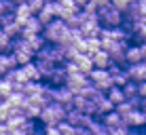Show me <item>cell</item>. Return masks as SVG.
<instances>
[{"label": "cell", "instance_id": "obj_1", "mask_svg": "<svg viewBox=\"0 0 146 135\" xmlns=\"http://www.w3.org/2000/svg\"><path fill=\"white\" fill-rule=\"evenodd\" d=\"M70 32L72 30L68 28V23L64 21V19H53L51 23H47V26L42 28V36H44V40L47 42H51V44H64V42H68L70 40Z\"/></svg>", "mask_w": 146, "mask_h": 135}, {"label": "cell", "instance_id": "obj_2", "mask_svg": "<svg viewBox=\"0 0 146 135\" xmlns=\"http://www.w3.org/2000/svg\"><path fill=\"white\" fill-rule=\"evenodd\" d=\"M66 112H68V108H66V106H62V103L53 101V103H49L47 108H42V110H40L38 121H40V124H42V127L59 124V122H64V121H66Z\"/></svg>", "mask_w": 146, "mask_h": 135}, {"label": "cell", "instance_id": "obj_3", "mask_svg": "<svg viewBox=\"0 0 146 135\" xmlns=\"http://www.w3.org/2000/svg\"><path fill=\"white\" fill-rule=\"evenodd\" d=\"M98 21L102 28H119L125 23V15L123 11H119L112 2L106 4V7L98 9Z\"/></svg>", "mask_w": 146, "mask_h": 135}, {"label": "cell", "instance_id": "obj_4", "mask_svg": "<svg viewBox=\"0 0 146 135\" xmlns=\"http://www.w3.org/2000/svg\"><path fill=\"white\" fill-rule=\"evenodd\" d=\"M15 57V61H17V66H26V63L34 61V57H36V51H34L32 47L28 44L26 38H15L11 42V51H9Z\"/></svg>", "mask_w": 146, "mask_h": 135}, {"label": "cell", "instance_id": "obj_5", "mask_svg": "<svg viewBox=\"0 0 146 135\" xmlns=\"http://www.w3.org/2000/svg\"><path fill=\"white\" fill-rule=\"evenodd\" d=\"M87 76H89V82H91L93 87L98 89V91H102V93H106L108 89L114 87L110 72H108V70H104V68H93L91 72L87 74Z\"/></svg>", "mask_w": 146, "mask_h": 135}, {"label": "cell", "instance_id": "obj_6", "mask_svg": "<svg viewBox=\"0 0 146 135\" xmlns=\"http://www.w3.org/2000/svg\"><path fill=\"white\" fill-rule=\"evenodd\" d=\"M146 59V44H135L131 42L125 51V61L127 66H133V63H142Z\"/></svg>", "mask_w": 146, "mask_h": 135}, {"label": "cell", "instance_id": "obj_7", "mask_svg": "<svg viewBox=\"0 0 146 135\" xmlns=\"http://www.w3.org/2000/svg\"><path fill=\"white\" fill-rule=\"evenodd\" d=\"M89 84V76L83 72H74V74H68V80H66V87L72 91L74 95H78L80 91H83L85 87Z\"/></svg>", "mask_w": 146, "mask_h": 135}, {"label": "cell", "instance_id": "obj_8", "mask_svg": "<svg viewBox=\"0 0 146 135\" xmlns=\"http://www.w3.org/2000/svg\"><path fill=\"white\" fill-rule=\"evenodd\" d=\"M66 80H68V72H66V68H64V63L55 66L51 72L44 76V82L51 84V87H62V84H66Z\"/></svg>", "mask_w": 146, "mask_h": 135}, {"label": "cell", "instance_id": "obj_9", "mask_svg": "<svg viewBox=\"0 0 146 135\" xmlns=\"http://www.w3.org/2000/svg\"><path fill=\"white\" fill-rule=\"evenodd\" d=\"M93 103H95V116H104V114H108V112H112L114 110V103L110 101V99L106 97V93H95L93 95Z\"/></svg>", "mask_w": 146, "mask_h": 135}, {"label": "cell", "instance_id": "obj_10", "mask_svg": "<svg viewBox=\"0 0 146 135\" xmlns=\"http://www.w3.org/2000/svg\"><path fill=\"white\" fill-rule=\"evenodd\" d=\"M89 121H91V116H87L85 112H80V110H76V108H70L66 112V122L72 124V127H76V129L87 127Z\"/></svg>", "mask_w": 146, "mask_h": 135}, {"label": "cell", "instance_id": "obj_11", "mask_svg": "<svg viewBox=\"0 0 146 135\" xmlns=\"http://www.w3.org/2000/svg\"><path fill=\"white\" fill-rule=\"evenodd\" d=\"M55 11H57L59 19H68L74 13H78L80 9L74 4V0H55Z\"/></svg>", "mask_w": 146, "mask_h": 135}, {"label": "cell", "instance_id": "obj_12", "mask_svg": "<svg viewBox=\"0 0 146 135\" xmlns=\"http://www.w3.org/2000/svg\"><path fill=\"white\" fill-rule=\"evenodd\" d=\"M125 127L129 129H144L146 127V112H142L140 108H135L131 114H127V116L123 118Z\"/></svg>", "mask_w": 146, "mask_h": 135}, {"label": "cell", "instance_id": "obj_13", "mask_svg": "<svg viewBox=\"0 0 146 135\" xmlns=\"http://www.w3.org/2000/svg\"><path fill=\"white\" fill-rule=\"evenodd\" d=\"M72 108L85 112L87 116H95V103H93V99L85 97V95H74V106Z\"/></svg>", "mask_w": 146, "mask_h": 135}, {"label": "cell", "instance_id": "obj_14", "mask_svg": "<svg viewBox=\"0 0 146 135\" xmlns=\"http://www.w3.org/2000/svg\"><path fill=\"white\" fill-rule=\"evenodd\" d=\"M125 70H127L129 74V80L133 82H144L146 80V63H133V66H125Z\"/></svg>", "mask_w": 146, "mask_h": 135}, {"label": "cell", "instance_id": "obj_15", "mask_svg": "<svg viewBox=\"0 0 146 135\" xmlns=\"http://www.w3.org/2000/svg\"><path fill=\"white\" fill-rule=\"evenodd\" d=\"M100 121L104 122V127L108 129H119V127H123V116H121V114L117 112V110H112V112H108V114H104V116H100Z\"/></svg>", "mask_w": 146, "mask_h": 135}, {"label": "cell", "instance_id": "obj_16", "mask_svg": "<svg viewBox=\"0 0 146 135\" xmlns=\"http://www.w3.org/2000/svg\"><path fill=\"white\" fill-rule=\"evenodd\" d=\"M38 21L42 23V26H47V23H51L53 19H57V11H55V2H49L47 0V4L42 7V11H40L38 15Z\"/></svg>", "mask_w": 146, "mask_h": 135}, {"label": "cell", "instance_id": "obj_17", "mask_svg": "<svg viewBox=\"0 0 146 135\" xmlns=\"http://www.w3.org/2000/svg\"><path fill=\"white\" fill-rule=\"evenodd\" d=\"M72 61L76 63V68H78L83 74H89V72L93 70V59H91V55H87V53H78Z\"/></svg>", "mask_w": 146, "mask_h": 135}, {"label": "cell", "instance_id": "obj_18", "mask_svg": "<svg viewBox=\"0 0 146 135\" xmlns=\"http://www.w3.org/2000/svg\"><path fill=\"white\" fill-rule=\"evenodd\" d=\"M91 59H93V68H104V70H108L110 66H112V59H110V55L104 51V49H100L98 53H93Z\"/></svg>", "mask_w": 146, "mask_h": 135}, {"label": "cell", "instance_id": "obj_19", "mask_svg": "<svg viewBox=\"0 0 146 135\" xmlns=\"http://www.w3.org/2000/svg\"><path fill=\"white\" fill-rule=\"evenodd\" d=\"M42 23L38 21V17L34 15V17H30L26 23H23V32H21V36H28V34H40L42 32Z\"/></svg>", "mask_w": 146, "mask_h": 135}, {"label": "cell", "instance_id": "obj_20", "mask_svg": "<svg viewBox=\"0 0 146 135\" xmlns=\"http://www.w3.org/2000/svg\"><path fill=\"white\" fill-rule=\"evenodd\" d=\"M30 17H34V13L30 11V7H28V2H23V4H17V7H15V19H17L19 23H26Z\"/></svg>", "mask_w": 146, "mask_h": 135}, {"label": "cell", "instance_id": "obj_21", "mask_svg": "<svg viewBox=\"0 0 146 135\" xmlns=\"http://www.w3.org/2000/svg\"><path fill=\"white\" fill-rule=\"evenodd\" d=\"M34 63L38 66V70H40V74H42V80H44V76H47L49 72L55 68V66H59V63H55V61H51V59H44V57H34Z\"/></svg>", "mask_w": 146, "mask_h": 135}, {"label": "cell", "instance_id": "obj_22", "mask_svg": "<svg viewBox=\"0 0 146 135\" xmlns=\"http://www.w3.org/2000/svg\"><path fill=\"white\" fill-rule=\"evenodd\" d=\"M106 97L114 103V106H119V103H123L125 99H127V97H125V93H123V87H117V84L106 91Z\"/></svg>", "mask_w": 146, "mask_h": 135}, {"label": "cell", "instance_id": "obj_23", "mask_svg": "<svg viewBox=\"0 0 146 135\" xmlns=\"http://www.w3.org/2000/svg\"><path fill=\"white\" fill-rule=\"evenodd\" d=\"M21 38H26L28 44H30V47H32L36 53L44 47V44H47V40H44V36H42V32H40V34H28V36H21Z\"/></svg>", "mask_w": 146, "mask_h": 135}, {"label": "cell", "instance_id": "obj_24", "mask_svg": "<svg viewBox=\"0 0 146 135\" xmlns=\"http://www.w3.org/2000/svg\"><path fill=\"white\" fill-rule=\"evenodd\" d=\"M21 68H23V72H26L28 80H42V74H40V70H38V66L34 61H30V63H26V66H21Z\"/></svg>", "mask_w": 146, "mask_h": 135}, {"label": "cell", "instance_id": "obj_25", "mask_svg": "<svg viewBox=\"0 0 146 135\" xmlns=\"http://www.w3.org/2000/svg\"><path fill=\"white\" fill-rule=\"evenodd\" d=\"M40 110H42V108L34 106V103L28 99V103L23 106V114H26V118H30V121H38V116H40Z\"/></svg>", "mask_w": 146, "mask_h": 135}, {"label": "cell", "instance_id": "obj_26", "mask_svg": "<svg viewBox=\"0 0 146 135\" xmlns=\"http://www.w3.org/2000/svg\"><path fill=\"white\" fill-rule=\"evenodd\" d=\"M123 93H125V97H127V99L140 97V95H138V82L129 80V82H127V84H125V87H123Z\"/></svg>", "mask_w": 146, "mask_h": 135}, {"label": "cell", "instance_id": "obj_27", "mask_svg": "<svg viewBox=\"0 0 146 135\" xmlns=\"http://www.w3.org/2000/svg\"><path fill=\"white\" fill-rule=\"evenodd\" d=\"M15 7H17V4H15L13 0H0V17L15 13Z\"/></svg>", "mask_w": 146, "mask_h": 135}, {"label": "cell", "instance_id": "obj_28", "mask_svg": "<svg viewBox=\"0 0 146 135\" xmlns=\"http://www.w3.org/2000/svg\"><path fill=\"white\" fill-rule=\"evenodd\" d=\"M11 93H13V84L2 76V78H0V99H7Z\"/></svg>", "mask_w": 146, "mask_h": 135}, {"label": "cell", "instance_id": "obj_29", "mask_svg": "<svg viewBox=\"0 0 146 135\" xmlns=\"http://www.w3.org/2000/svg\"><path fill=\"white\" fill-rule=\"evenodd\" d=\"M11 38L7 36V32H4L2 28H0V53H9L11 51Z\"/></svg>", "mask_w": 146, "mask_h": 135}, {"label": "cell", "instance_id": "obj_30", "mask_svg": "<svg viewBox=\"0 0 146 135\" xmlns=\"http://www.w3.org/2000/svg\"><path fill=\"white\" fill-rule=\"evenodd\" d=\"M112 0H89L87 7H85V11H91V13H98V9L106 7V4H110Z\"/></svg>", "mask_w": 146, "mask_h": 135}, {"label": "cell", "instance_id": "obj_31", "mask_svg": "<svg viewBox=\"0 0 146 135\" xmlns=\"http://www.w3.org/2000/svg\"><path fill=\"white\" fill-rule=\"evenodd\" d=\"M44 4H47V0H28V7H30V11H32L34 15H38L40 11H42Z\"/></svg>", "mask_w": 146, "mask_h": 135}, {"label": "cell", "instance_id": "obj_32", "mask_svg": "<svg viewBox=\"0 0 146 135\" xmlns=\"http://www.w3.org/2000/svg\"><path fill=\"white\" fill-rule=\"evenodd\" d=\"M135 2V0H112V4H114V7H117L119 9V11H127V9H129V4H133Z\"/></svg>", "mask_w": 146, "mask_h": 135}, {"label": "cell", "instance_id": "obj_33", "mask_svg": "<svg viewBox=\"0 0 146 135\" xmlns=\"http://www.w3.org/2000/svg\"><path fill=\"white\" fill-rule=\"evenodd\" d=\"M44 135H62V129H59V124H51V127H42Z\"/></svg>", "mask_w": 146, "mask_h": 135}, {"label": "cell", "instance_id": "obj_34", "mask_svg": "<svg viewBox=\"0 0 146 135\" xmlns=\"http://www.w3.org/2000/svg\"><path fill=\"white\" fill-rule=\"evenodd\" d=\"M138 95L142 99H146V80L144 82H138Z\"/></svg>", "mask_w": 146, "mask_h": 135}, {"label": "cell", "instance_id": "obj_35", "mask_svg": "<svg viewBox=\"0 0 146 135\" xmlns=\"http://www.w3.org/2000/svg\"><path fill=\"white\" fill-rule=\"evenodd\" d=\"M127 135H146V131H142V129H129Z\"/></svg>", "mask_w": 146, "mask_h": 135}, {"label": "cell", "instance_id": "obj_36", "mask_svg": "<svg viewBox=\"0 0 146 135\" xmlns=\"http://www.w3.org/2000/svg\"><path fill=\"white\" fill-rule=\"evenodd\" d=\"M87 2H89V0H74V4H76L78 9H85V7H87Z\"/></svg>", "mask_w": 146, "mask_h": 135}, {"label": "cell", "instance_id": "obj_37", "mask_svg": "<svg viewBox=\"0 0 146 135\" xmlns=\"http://www.w3.org/2000/svg\"><path fill=\"white\" fill-rule=\"evenodd\" d=\"M0 135H11V133H9V127H7V124H0Z\"/></svg>", "mask_w": 146, "mask_h": 135}, {"label": "cell", "instance_id": "obj_38", "mask_svg": "<svg viewBox=\"0 0 146 135\" xmlns=\"http://www.w3.org/2000/svg\"><path fill=\"white\" fill-rule=\"evenodd\" d=\"M140 110H142V112H146V99H142L140 97V106H138Z\"/></svg>", "mask_w": 146, "mask_h": 135}, {"label": "cell", "instance_id": "obj_39", "mask_svg": "<svg viewBox=\"0 0 146 135\" xmlns=\"http://www.w3.org/2000/svg\"><path fill=\"white\" fill-rule=\"evenodd\" d=\"M34 135H44V131H42V129H36V133H34Z\"/></svg>", "mask_w": 146, "mask_h": 135}, {"label": "cell", "instance_id": "obj_40", "mask_svg": "<svg viewBox=\"0 0 146 135\" xmlns=\"http://www.w3.org/2000/svg\"><path fill=\"white\" fill-rule=\"evenodd\" d=\"M4 76V70H2V66H0V78H2Z\"/></svg>", "mask_w": 146, "mask_h": 135}]
</instances>
